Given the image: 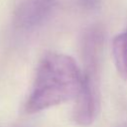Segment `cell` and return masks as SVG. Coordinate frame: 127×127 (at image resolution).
Masks as SVG:
<instances>
[{"label": "cell", "instance_id": "6da1fadb", "mask_svg": "<svg viewBox=\"0 0 127 127\" xmlns=\"http://www.w3.org/2000/svg\"><path fill=\"white\" fill-rule=\"evenodd\" d=\"M81 79L82 74L72 58L54 52L46 54L37 68L26 112L37 113L76 98Z\"/></svg>", "mask_w": 127, "mask_h": 127}, {"label": "cell", "instance_id": "7a4b0ae2", "mask_svg": "<svg viewBox=\"0 0 127 127\" xmlns=\"http://www.w3.org/2000/svg\"><path fill=\"white\" fill-rule=\"evenodd\" d=\"M102 44L103 31L100 28L92 27L85 32L82 40L84 70L73 110V119L79 125L91 124L99 110V63Z\"/></svg>", "mask_w": 127, "mask_h": 127}, {"label": "cell", "instance_id": "3957f363", "mask_svg": "<svg viewBox=\"0 0 127 127\" xmlns=\"http://www.w3.org/2000/svg\"><path fill=\"white\" fill-rule=\"evenodd\" d=\"M56 0H21L14 14V24L23 31L42 26L56 9Z\"/></svg>", "mask_w": 127, "mask_h": 127}, {"label": "cell", "instance_id": "277c9868", "mask_svg": "<svg viewBox=\"0 0 127 127\" xmlns=\"http://www.w3.org/2000/svg\"><path fill=\"white\" fill-rule=\"evenodd\" d=\"M112 53L120 76L127 80V32L116 36L112 42Z\"/></svg>", "mask_w": 127, "mask_h": 127}, {"label": "cell", "instance_id": "5b68a950", "mask_svg": "<svg viewBox=\"0 0 127 127\" xmlns=\"http://www.w3.org/2000/svg\"><path fill=\"white\" fill-rule=\"evenodd\" d=\"M78 1L83 7L87 8V9L95 8L98 5V2H99V0H78Z\"/></svg>", "mask_w": 127, "mask_h": 127}, {"label": "cell", "instance_id": "8992f818", "mask_svg": "<svg viewBox=\"0 0 127 127\" xmlns=\"http://www.w3.org/2000/svg\"><path fill=\"white\" fill-rule=\"evenodd\" d=\"M119 127H127V124H125V125H121V126H119Z\"/></svg>", "mask_w": 127, "mask_h": 127}]
</instances>
